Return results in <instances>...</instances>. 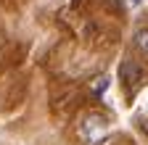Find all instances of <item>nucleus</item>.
<instances>
[{"mask_svg":"<svg viewBox=\"0 0 148 145\" xmlns=\"http://www.w3.org/2000/svg\"><path fill=\"white\" fill-rule=\"evenodd\" d=\"M106 129V121L101 119V116H90V119H85V124H82V135L85 137H95V135H101Z\"/></svg>","mask_w":148,"mask_h":145,"instance_id":"obj_1","label":"nucleus"},{"mask_svg":"<svg viewBox=\"0 0 148 145\" xmlns=\"http://www.w3.org/2000/svg\"><path fill=\"white\" fill-rule=\"evenodd\" d=\"M132 45H135V50H138V53L148 56V27H143V29H138V32H135Z\"/></svg>","mask_w":148,"mask_h":145,"instance_id":"obj_2","label":"nucleus"},{"mask_svg":"<svg viewBox=\"0 0 148 145\" xmlns=\"http://www.w3.org/2000/svg\"><path fill=\"white\" fill-rule=\"evenodd\" d=\"M119 71H122V79H127V82L140 79V66H138V63H132V61H124Z\"/></svg>","mask_w":148,"mask_h":145,"instance_id":"obj_3","label":"nucleus"}]
</instances>
